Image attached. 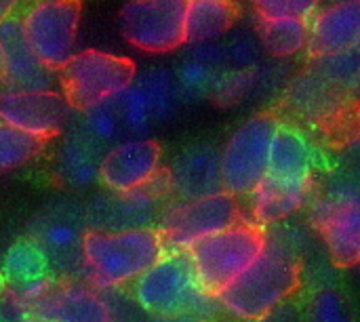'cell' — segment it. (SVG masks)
Wrapping results in <instances>:
<instances>
[{
	"mask_svg": "<svg viewBox=\"0 0 360 322\" xmlns=\"http://www.w3.org/2000/svg\"><path fill=\"white\" fill-rule=\"evenodd\" d=\"M300 278L295 251L278 238H268L262 255L217 297V304L236 321L264 322L300 289Z\"/></svg>",
	"mask_w": 360,
	"mask_h": 322,
	"instance_id": "obj_1",
	"label": "cell"
},
{
	"mask_svg": "<svg viewBox=\"0 0 360 322\" xmlns=\"http://www.w3.org/2000/svg\"><path fill=\"white\" fill-rule=\"evenodd\" d=\"M133 302L150 322H213L219 304L194 274L188 253H165L133 283Z\"/></svg>",
	"mask_w": 360,
	"mask_h": 322,
	"instance_id": "obj_2",
	"label": "cell"
},
{
	"mask_svg": "<svg viewBox=\"0 0 360 322\" xmlns=\"http://www.w3.org/2000/svg\"><path fill=\"white\" fill-rule=\"evenodd\" d=\"M165 255L156 228L95 232L82 240L84 270L93 289H122L133 285Z\"/></svg>",
	"mask_w": 360,
	"mask_h": 322,
	"instance_id": "obj_3",
	"label": "cell"
},
{
	"mask_svg": "<svg viewBox=\"0 0 360 322\" xmlns=\"http://www.w3.org/2000/svg\"><path fill=\"white\" fill-rule=\"evenodd\" d=\"M266 228L240 221L215 236H209L188 251L200 289L217 300L264 251Z\"/></svg>",
	"mask_w": 360,
	"mask_h": 322,
	"instance_id": "obj_4",
	"label": "cell"
},
{
	"mask_svg": "<svg viewBox=\"0 0 360 322\" xmlns=\"http://www.w3.org/2000/svg\"><path fill=\"white\" fill-rule=\"evenodd\" d=\"M137 76L133 59L97 49L74 53L57 72L61 97L72 110L86 112L99 103L116 99Z\"/></svg>",
	"mask_w": 360,
	"mask_h": 322,
	"instance_id": "obj_5",
	"label": "cell"
},
{
	"mask_svg": "<svg viewBox=\"0 0 360 322\" xmlns=\"http://www.w3.org/2000/svg\"><path fill=\"white\" fill-rule=\"evenodd\" d=\"M278 116L264 112L243 122L219 152L221 190L230 196H251L268 171L270 143L278 129Z\"/></svg>",
	"mask_w": 360,
	"mask_h": 322,
	"instance_id": "obj_6",
	"label": "cell"
},
{
	"mask_svg": "<svg viewBox=\"0 0 360 322\" xmlns=\"http://www.w3.org/2000/svg\"><path fill=\"white\" fill-rule=\"evenodd\" d=\"M240 207L234 196L221 192L209 198L175 202L158 219V236L165 253H188L200 240L240 224Z\"/></svg>",
	"mask_w": 360,
	"mask_h": 322,
	"instance_id": "obj_7",
	"label": "cell"
},
{
	"mask_svg": "<svg viewBox=\"0 0 360 322\" xmlns=\"http://www.w3.org/2000/svg\"><path fill=\"white\" fill-rule=\"evenodd\" d=\"M80 15V2L53 0L32 4L19 17L30 49L49 70L59 72L74 55Z\"/></svg>",
	"mask_w": 360,
	"mask_h": 322,
	"instance_id": "obj_8",
	"label": "cell"
},
{
	"mask_svg": "<svg viewBox=\"0 0 360 322\" xmlns=\"http://www.w3.org/2000/svg\"><path fill=\"white\" fill-rule=\"evenodd\" d=\"M169 175L160 171L150 183L131 192H110L97 196L84 211L89 230L124 232L152 228L162 215V202L169 196Z\"/></svg>",
	"mask_w": 360,
	"mask_h": 322,
	"instance_id": "obj_9",
	"label": "cell"
},
{
	"mask_svg": "<svg viewBox=\"0 0 360 322\" xmlns=\"http://www.w3.org/2000/svg\"><path fill=\"white\" fill-rule=\"evenodd\" d=\"M86 230L84 209L61 202L42 211L32 226L30 240L40 249L51 272H59L65 278H74L78 274L86 276L82 257V240Z\"/></svg>",
	"mask_w": 360,
	"mask_h": 322,
	"instance_id": "obj_10",
	"label": "cell"
},
{
	"mask_svg": "<svg viewBox=\"0 0 360 322\" xmlns=\"http://www.w3.org/2000/svg\"><path fill=\"white\" fill-rule=\"evenodd\" d=\"M312 219L338 268H352L360 255L359 186L338 181L316 200Z\"/></svg>",
	"mask_w": 360,
	"mask_h": 322,
	"instance_id": "obj_11",
	"label": "cell"
},
{
	"mask_svg": "<svg viewBox=\"0 0 360 322\" xmlns=\"http://www.w3.org/2000/svg\"><path fill=\"white\" fill-rule=\"evenodd\" d=\"M184 0H137L120 8L127 42L146 53H171L186 42Z\"/></svg>",
	"mask_w": 360,
	"mask_h": 322,
	"instance_id": "obj_12",
	"label": "cell"
},
{
	"mask_svg": "<svg viewBox=\"0 0 360 322\" xmlns=\"http://www.w3.org/2000/svg\"><path fill=\"white\" fill-rule=\"evenodd\" d=\"M72 116V108L57 91H2L0 122L27 133L36 139H51L63 131Z\"/></svg>",
	"mask_w": 360,
	"mask_h": 322,
	"instance_id": "obj_13",
	"label": "cell"
},
{
	"mask_svg": "<svg viewBox=\"0 0 360 322\" xmlns=\"http://www.w3.org/2000/svg\"><path fill=\"white\" fill-rule=\"evenodd\" d=\"M0 82L4 91L23 93L53 91L57 84V72L34 55L17 15L0 23Z\"/></svg>",
	"mask_w": 360,
	"mask_h": 322,
	"instance_id": "obj_14",
	"label": "cell"
},
{
	"mask_svg": "<svg viewBox=\"0 0 360 322\" xmlns=\"http://www.w3.org/2000/svg\"><path fill=\"white\" fill-rule=\"evenodd\" d=\"M162 148L154 139H127L112 146L99 165V181L110 192H131L150 183L162 169Z\"/></svg>",
	"mask_w": 360,
	"mask_h": 322,
	"instance_id": "obj_15",
	"label": "cell"
},
{
	"mask_svg": "<svg viewBox=\"0 0 360 322\" xmlns=\"http://www.w3.org/2000/svg\"><path fill=\"white\" fill-rule=\"evenodd\" d=\"M2 278L8 293L6 300L23 316L53 285L49 264L32 240H19L6 251L2 262Z\"/></svg>",
	"mask_w": 360,
	"mask_h": 322,
	"instance_id": "obj_16",
	"label": "cell"
},
{
	"mask_svg": "<svg viewBox=\"0 0 360 322\" xmlns=\"http://www.w3.org/2000/svg\"><path fill=\"white\" fill-rule=\"evenodd\" d=\"M262 181L278 188L314 190V152L304 133L281 122L268 156V171Z\"/></svg>",
	"mask_w": 360,
	"mask_h": 322,
	"instance_id": "obj_17",
	"label": "cell"
},
{
	"mask_svg": "<svg viewBox=\"0 0 360 322\" xmlns=\"http://www.w3.org/2000/svg\"><path fill=\"white\" fill-rule=\"evenodd\" d=\"M30 316L46 322H112L103 297L78 283H53L27 310L25 318Z\"/></svg>",
	"mask_w": 360,
	"mask_h": 322,
	"instance_id": "obj_18",
	"label": "cell"
},
{
	"mask_svg": "<svg viewBox=\"0 0 360 322\" xmlns=\"http://www.w3.org/2000/svg\"><path fill=\"white\" fill-rule=\"evenodd\" d=\"M169 192L179 198V202L200 200L221 194V171H219V150L209 143L194 146L186 150L173 167L167 171Z\"/></svg>",
	"mask_w": 360,
	"mask_h": 322,
	"instance_id": "obj_19",
	"label": "cell"
},
{
	"mask_svg": "<svg viewBox=\"0 0 360 322\" xmlns=\"http://www.w3.org/2000/svg\"><path fill=\"white\" fill-rule=\"evenodd\" d=\"M360 40V2L348 0L316 11L310 19L308 51L312 59L356 51Z\"/></svg>",
	"mask_w": 360,
	"mask_h": 322,
	"instance_id": "obj_20",
	"label": "cell"
},
{
	"mask_svg": "<svg viewBox=\"0 0 360 322\" xmlns=\"http://www.w3.org/2000/svg\"><path fill=\"white\" fill-rule=\"evenodd\" d=\"M348 101V91L331 84L314 70L295 78L285 95V103L304 120L325 122L333 118Z\"/></svg>",
	"mask_w": 360,
	"mask_h": 322,
	"instance_id": "obj_21",
	"label": "cell"
},
{
	"mask_svg": "<svg viewBox=\"0 0 360 322\" xmlns=\"http://www.w3.org/2000/svg\"><path fill=\"white\" fill-rule=\"evenodd\" d=\"M103 154V148L76 131L63 139L55 156V175L70 188H89L99 179V165Z\"/></svg>",
	"mask_w": 360,
	"mask_h": 322,
	"instance_id": "obj_22",
	"label": "cell"
},
{
	"mask_svg": "<svg viewBox=\"0 0 360 322\" xmlns=\"http://www.w3.org/2000/svg\"><path fill=\"white\" fill-rule=\"evenodd\" d=\"M238 4L228 0H192L186 2L184 13V34L186 42L192 44H205L215 42L226 32L232 30V25L238 19Z\"/></svg>",
	"mask_w": 360,
	"mask_h": 322,
	"instance_id": "obj_23",
	"label": "cell"
},
{
	"mask_svg": "<svg viewBox=\"0 0 360 322\" xmlns=\"http://www.w3.org/2000/svg\"><path fill=\"white\" fill-rule=\"evenodd\" d=\"M310 21L304 19H257V34L262 46L276 55L289 57L308 46Z\"/></svg>",
	"mask_w": 360,
	"mask_h": 322,
	"instance_id": "obj_24",
	"label": "cell"
},
{
	"mask_svg": "<svg viewBox=\"0 0 360 322\" xmlns=\"http://www.w3.org/2000/svg\"><path fill=\"white\" fill-rule=\"evenodd\" d=\"M78 131L86 139L97 143L99 148H103L108 143H114L120 137V133L124 131L122 122H120V116H118L116 101L110 99L105 103H99V105H95L91 110L82 112V122H80Z\"/></svg>",
	"mask_w": 360,
	"mask_h": 322,
	"instance_id": "obj_25",
	"label": "cell"
},
{
	"mask_svg": "<svg viewBox=\"0 0 360 322\" xmlns=\"http://www.w3.org/2000/svg\"><path fill=\"white\" fill-rule=\"evenodd\" d=\"M46 141L0 122V171L17 169L42 152Z\"/></svg>",
	"mask_w": 360,
	"mask_h": 322,
	"instance_id": "obj_26",
	"label": "cell"
},
{
	"mask_svg": "<svg viewBox=\"0 0 360 322\" xmlns=\"http://www.w3.org/2000/svg\"><path fill=\"white\" fill-rule=\"evenodd\" d=\"M219 74H221L219 70L188 57L181 61V65L173 76L181 97H200V95H213Z\"/></svg>",
	"mask_w": 360,
	"mask_h": 322,
	"instance_id": "obj_27",
	"label": "cell"
},
{
	"mask_svg": "<svg viewBox=\"0 0 360 322\" xmlns=\"http://www.w3.org/2000/svg\"><path fill=\"white\" fill-rule=\"evenodd\" d=\"M314 63V72L321 74L325 80H329L331 84L348 91H356L359 84V49L356 51H348V53H340V55H329V57H321V59H312Z\"/></svg>",
	"mask_w": 360,
	"mask_h": 322,
	"instance_id": "obj_28",
	"label": "cell"
},
{
	"mask_svg": "<svg viewBox=\"0 0 360 322\" xmlns=\"http://www.w3.org/2000/svg\"><path fill=\"white\" fill-rule=\"evenodd\" d=\"M257 19H304L310 21L319 11L316 2L310 0H262L253 4Z\"/></svg>",
	"mask_w": 360,
	"mask_h": 322,
	"instance_id": "obj_29",
	"label": "cell"
},
{
	"mask_svg": "<svg viewBox=\"0 0 360 322\" xmlns=\"http://www.w3.org/2000/svg\"><path fill=\"white\" fill-rule=\"evenodd\" d=\"M312 321L314 322H352L346 302L340 293L327 289L314 297L312 304Z\"/></svg>",
	"mask_w": 360,
	"mask_h": 322,
	"instance_id": "obj_30",
	"label": "cell"
},
{
	"mask_svg": "<svg viewBox=\"0 0 360 322\" xmlns=\"http://www.w3.org/2000/svg\"><path fill=\"white\" fill-rule=\"evenodd\" d=\"M226 63L238 65V70L255 67L259 61V44L251 36H236L228 44H224Z\"/></svg>",
	"mask_w": 360,
	"mask_h": 322,
	"instance_id": "obj_31",
	"label": "cell"
},
{
	"mask_svg": "<svg viewBox=\"0 0 360 322\" xmlns=\"http://www.w3.org/2000/svg\"><path fill=\"white\" fill-rule=\"evenodd\" d=\"M17 2H13V0H0V23H4L6 19H11L13 15H15V11H17Z\"/></svg>",
	"mask_w": 360,
	"mask_h": 322,
	"instance_id": "obj_32",
	"label": "cell"
},
{
	"mask_svg": "<svg viewBox=\"0 0 360 322\" xmlns=\"http://www.w3.org/2000/svg\"><path fill=\"white\" fill-rule=\"evenodd\" d=\"M23 322H46V321H40V318H32V316H30V318H25Z\"/></svg>",
	"mask_w": 360,
	"mask_h": 322,
	"instance_id": "obj_33",
	"label": "cell"
}]
</instances>
